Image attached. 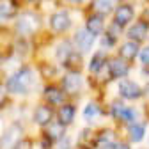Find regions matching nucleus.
I'll list each match as a JSON object with an SVG mask.
<instances>
[{"label": "nucleus", "mask_w": 149, "mask_h": 149, "mask_svg": "<svg viewBox=\"0 0 149 149\" xmlns=\"http://www.w3.org/2000/svg\"><path fill=\"white\" fill-rule=\"evenodd\" d=\"M32 84H34L32 71L30 69H22V71L14 73L7 80V89H9V92H14V94H25L32 87Z\"/></svg>", "instance_id": "1"}, {"label": "nucleus", "mask_w": 149, "mask_h": 149, "mask_svg": "<svg viewBox=\"0 0 149 149\" xmlns=\"http://www.w3.org/2000/svg\"><path fill=\"white\" fill-rule=\"evenodd\" d=\"M39 23H41V20H39V16H37V14H34V13H25V14H22L20 18H18L16 27H18V30H20V34H23V36H32L34 32H37Z\"/></svg>", "instance_id": "2"}, {"label": "nucleus", "mask_w": 149, "mask_h": 149, "mask_svg": "<svg viewBox=\"0 0 149 149\" xmlns=\"http://www.w3.org/2000/svg\"><path fill=\"white\" fill-rule=\"evenodd\" d=\"M50 27H52L53 32H57V34L66 32L71 27V18H69V14L64 13V11L52 14V18H50Z\"/></svg>", "instance_id": "3"}, {"label": "nucleus", "mask_w": 149, "mask_h": 149, "mask_svg": "<svg viewBox=\"0 0 149 149\" xmlns=\"http://www.w3.org/2000/svg\"><path fill=\"white\" fill-rule=\"evenodd\" d=\"M62 87L66 91V94H78V91L82 89V77H80V73L78 71H69L64 77Z\"/></svg>", "instance_id": "4"}, {"label": "nucleus", "mask_w": 149, "mask_h": 149, "mask_svg": "<svg viewBox=\"0 0 149 149\" xmlns=\"http://www.w3.org/2000/svg\"><path fill=\"white\" fill-rule=\"evenodd\" d=\"M94 34H91L87 29H78L77 34H74V45L78 46L80 52H89L94 45Z\"/></svg>", "instance_id": "5"}, {"label": "nucleus", "mask_w": 149, "mask_h": 149, "mask_svg": "<svg viewBox=\"0 0 149 149\" xmlns=\"http://www.w3.org/2000/svg\"><path fill=\"white\" fill-rule=\"evenodd\" d=\"M119 92H121V96L126 98V100H137V98L142 96V89L132 80H123L119 84Z\"/></svg>", "instance_id": "6"}, {"label": "nucleus", "mask_w": 149, "mask_h": 149, "mask_svg": "<svg viewBox=\"0 0 149 149\" xmlns=\"http://www.w3.org/2000/svg\"><path fill=\"white\" fill-rule=\"evenodd\" d=\"M133 16H135V13H133L132 6H128V4L119 6L116 9V14H114V23L117 27H124V25H128L130 22L133 20Z\"/></svg>", "instance_id": "7"}, {"label": "nucleus", "mask_w": 149, "mask_h": 149, "mask_svg": "<svg viewBox=\"0 0 149 149\" xmlns=\"http://www.w3.org/2000/svg\"><path fill=\"white\" fill-rule=\"evenodd\" d=\"M108 74L112 78H123L128 74V64L124 59H110L108 61Z\"/></svg>", "instance_id": "8"}, {"label": "nucleus", "mask_w": 149, "mask_h": 149, "mask_svg": "<svg viewBox=\"0 0 149 149\" xmlns=\"http://www.w3.org/2000/svg\"><path fill=\"white\" fill-rule=\"evenodd\" d=\"M147 32H149L147 22H139V23H135V25L130 27L128 37H130L132 41H135V43H140V41H144L146 37H147Z\"/></svg>", "instance_id": "9"}, {"label": "nucleus", "mask_w": 149, "mask_h": 149, "mask_svg": "<svg viewBox=\"0 0 149 149\" xmlns=\"http://www.w3.org/2000/svg\"><path fill=\"white\" fill-rule=\"evenodd\" d=\"M45 98H46V101L50 103V105H62L64 103V100H66V91H61V89H57V87H48L46 91H45Z\"/></svg>", "instance_id": "10"}, {"label": "nucleus", "mask_w": 149, "mask_h": 149, "mask_svg": "<svg viewBox=\"0 0 149 149\" xmlns=\"http://www.w3.org/2000/svg\"><path fill=\"white\" fill-rule=\"evenodd\" d=\"M52 117H53V112H52L50 107H37L36 114H34V121H36V124H39V126L50 124Z\"/></svg>", "instance_id": "11"}, {"label": "nucleus", "mask_w": 149, "mask_h": 149, "mask_svg": "<svg viewBox=\"0 0 149 149\" xmlns=\"http://www.w3.org/2000/svg\"><path fill=\"white\" fill-rule=\"evenodd\" d=\"M91 34L100 36L103 32V16L101 14H92L89 20H87V27H85Z\"/></svg>", "instance_id": "12"}, {"label": "nucleus", "mask_w": 149, "mask_h": 149, "mask_svg": "<svg viewBox=\"0 0 149 149\" xmlns=\"http://www.w3.org/2000/svg\"><path fill=\"white\" fill-rule=\"evenodd\" d=\"M114 142H116V135H114V132H110V130L101 132L98 135V139H96V146L98 147H116Z\"/></svg>", "instance_id": "13"}, {"label": "nucleus", "mask_w": 149, "mask_h": 149, "mask_svg": "<svg viewBox=\"0 0 149 149\" xmlns=\"http://www.w3.org/2000/svg\"><path fill=\"white\" fill-rule=\"evenodd\" d=\"M137 53H139V45L135 41H128L121 46V57L126 59V61H132L137 57Z\"/></svg>", "instance_id": "14"}, {"label": "nucleus", "mask_w": 149, "mask_h": 149, "mask_svg": "<svg viewBox=\"0 0 149 149\" xmlns=\"http://www.w3.org/2000/svg\"><path fill=\"white\" fill-rule=\"evenodd\" d=\"M73 119H74V107L73 105H64L59 110V123H62L66 126V124H71Z\"/></svg>", "instance_id": "15"}, {"label": "nucleus", "mask_w": 149, "mask_h": 149, "mask_svg": "<svg viewBox=\"0 0 149 149\" xmlns=\"http://www.w3.org/2000/svg\"><path fill=\"white\" fill-rule=\"evenodd\" d=\"M107 64V55L103 53V52H96V55L92 57V61H91V71L92 73H100L101 69H103V66Z\"/></svg>", "instance_id": "16"}, {"label": "nucleus", "mask_w": 149, "mask_h": 149, "mask_svg": "<svg viewBox=\"0 0 149 149\" xmlns=\"http://www.w3.org/2000/svg\"><path fill=\"white\" fill-rule=\"evenodd\" d=\"M116 4H117V0H94V9L100 14H107L116 7Z\"/></svg>", "instance_id": "17"}, {"label": "nucleus", "mask_w": 149, "mask_h": 149, "mask_svg": "<svg viewBox=\"0 0 149 149\" xmlns=\"http://www.w3.org/2000/svg\"><path fill=\"white\" fill-rule=\"evenodd\" d=\"M71 53H73V50H71V45H69L68 41H62V43L57 46V59H59L62 64H66V61L71 57Z\"/></svg>", "instance_id": "18"}, {"label": "nucleus", "mask_w": 149, "mask_h": 149, "mask_svg": "<svg viewBox=\"0 0 149 149\" xmlns=\"http://www.w3.org/2000/svg\"><path fill=\"white\" fill-rule=\"evenodd\" d=\"M48 137L50 140H61L64 137V124L62 123H53L48 126Z\"/></svg>", "instance_id": "19"}, {"label": "nucleus", "mask_w": 149, "mask_h": 149, "mask_svg": "<svg viewBox=\"0 0 149 149\" xmlns=\"http://www.w3.org/2000/svg\"><path fill=\"white\" fill-rule=\"evenodd\" d=\"M144 133H146L144 124H132L130 126V139L133 142H140L144 139Z\"/></svg>", "instance_id": "20"}, {"label": "nucleus", "mask_w": 149, "mask_h": 149, "mask_svg": "<svg viewBox=\"0 0 149 149\" xmlns=\"http://www.w3.org/2000/svg\"><path fill=\"white\" fill-rule=\"evenodd\" d=\"M0 9H2V18L4 20L11 18L16 13V6H14L13 0H2V2H0Z\"/></svg>", "instance_id": "21"}, {"label": "nucleus", "mask_w": 149, "mask_h": 149, "mask_svg": "<svg viewBox=\"0 0 149 149\" xmlns=\"http://www.w3.org/2000/svg\"><path fill=\"white\" fill-rule=\"evenodd\" d=\"M66 66H68V69H71V71H78L80 68H82V53H71V57L66 61Z\"/></svg>", "instance_id": "22"}, {"label": "nucleus", "mask_w": 149, "mask_h": 149, "mask_svg": "<svg viewBox=\"0 0 149 149\" xmlns=\"http://www.w3.org/2000/svg\"><path fill=\"white\" fill-rule=\"evenodd\" d=\"M84 114H85V117H94V116L100 114V108H98L94 103H89V105L85 107V112H84Z\"/></svg>", "instance_id": "23"}, {"label": "nucleus", "mask_w": 149, "mask_h": 149, "mask_svg": "<svg viewBox=\"0 0 149 149\" xmlns=\"http://www.w3.org/2000/svg\"><path fill=\"white\" fill-rule=\"evenodd\" d=\"M13 149H32V142L30 140H27V139H23V140H20Z\"/></svg>", "instance_id": "24"}, {"label": "nucleus", "mask_w": 149, "mask_h": 149, "mask_svg": "<svg viewBox=\"0 0 149 149\" xmlns=\"http://www.w3.org/2000/svg\"><path fill=\"white\" fill-rule=\"evenodd\" d=\"M103 45H105V46H114V45H116V36L112 34V32H108V34L105 36V39H103Z\"/></svg>", "instance_id": "25"}, {"label": "nucleus", "mask_w": 149, "mask_h": 149, "mask_svg": "<svg viewBox=\"0 0 149 149\" xmlns=\"http://www.w3.org/2000/svg\"><path fill=\"white\" fill-rule=\"evenodd\" d=\"M119 119H123V121H132L133 119V108H124Z\"/></svg>", "instance_id": "26"}, {"label": "nucleus", "mask_w": 149, "mask_h": 149, "mask_svg": "<svg viewBox=\"0 0 149 149\" xmlns=\"http://www.w3.org/2000/svg\"><path fill=\"white\" fill-rule=\"evenodd\" d=\"M139 55H140V61H142L144 64H147V66H149V46L142 48V52H140Z\"/></svg>", "instance_id": "27"}, {"label": "nucleus", "mask_w": 149, "mask_h": 149, "mask_svg": "<svg viewBox=\"0 0 149 149\" xmlns=\"http://www.w3.org/2000/svg\"><path fill=\"white\" fill-rule=\"evenodd\" d=\"M55 73H57V71H55L52 66H45V68H43V74H45L46 78H52V77H55Z\"/></svg>", "instance_id": "28"}, {"label": "nucleus", "mask_w": 149, "mask_h": 149, "mask_svg": "<svg viewBox=\"0 0 149 149\" xmlns=\"http://www.w3.org/2000/svg\"><path fill=\"white\" fill-rule=\"evenodd\" d=\"M69 146H71V142H69V139H66V137H62V139H61V149H69Z\"/></svg>", "instance_id": "29"}, {"label": "nucleus", "mask_w": 149, "mask_h": 149, "mask_svg": "<svg viewBox=\"0 0 149 149\" xmlns=\"http://www.w3.org/2000/svg\"><path fill=\"white\" fill-rule=\"evenodd\" d=\"M116 149H130V146H128V144H117Z\"/></svg>", "instance_id": "30"}, {"label": "nucleus", "mask_w": 149, "mask_h": 149, "mask_svg": "<svg viewBox=\"0 0 149 149\" xmlns=\"http://www.w3.org/2000/svg\"><path fill=\"white\" fill-rule=\"evenodd\" d=\"M25 2H30L32 4V2H37V0H25Z\"/></svg>", "instance_id": "31"}, {"label": "nucleus", "mask_w": 149, "mask_h": 149, "mask_svg": "<svg viewBox=\"0 0 149 149\" xmlns=\"http://www.w3.org/2000/svg\"><path fill=\"white\" fill-rule=\"evenodd\" d=\"M66 2H74V0H66Z\"/></svg>", "instance_id": "32"}]
</instances>
